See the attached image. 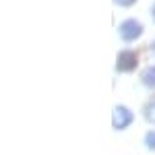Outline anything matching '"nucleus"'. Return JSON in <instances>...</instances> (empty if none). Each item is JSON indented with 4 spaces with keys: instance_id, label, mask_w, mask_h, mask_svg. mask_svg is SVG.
Returning <instances> with one entry per match:
<instances>
[{
    "instance_id": "f03ea898",
    "label": "nucleus",
    "mask_w": 155,
    "mask_h": 155,
    "mask_svg": "<svg viewBox=\"0 0 155 155\" xmlns=\"http://www.w3.org/2000/svg\"><path fill=\"white\" fill-rule=\"evenodd\" d=\"M132 120H134V114H132L126 106H116L114 107V112H112V126H114V130H124V128H128L132 124Z\"/></svg>"
},
{
    "instance_id": "0eeeda50",
    "label": "nucleus",
    "mask_w": 155,
    "mask_h": 155,
    "mask_svg": "<svg viewBox=\"0 0 155 155\" xmlns=\"http://www.w3.org/2000/svg\"><path fill=\"white\" fill-rule=\"evenodd\" d=\"M116 4H120V6H130V4H134L137 0H114Z\"/></svg>"
},
{
    "instance_id": "20e7f679",
    "label": "nucleus",
    "mask_w": 155,
    "mask_h": 155,
    "mask_svg": "<svg viewBox=\"0 0 155 155\" xmlns=\"http://www.w3.org/2000/svg\"><path fill=\"white\" fill-rule=\"evenodd\" d=\"M141 83L147 89H155V64L143 68V72H141Z\"/></svg>"
},
{
    "instance_id": "7ed1b4c3",
    "label": "nucleus",
    "mask_w": 155,
    "mask_h": 155,
    "mask_svg": "<svg viewBox=\"0 0 155 155\" xmlns=\"http://www.w3.org/2000/svg\"><path fill=\"white\" fill-rule=\"evenodd\" d=\"M137 62H139V56L137 52L132 50H122L116 58V71L118 72H130L137 68Z\"/></svg>"
},
{
    "instance_id": "39448f33",
    "label": "nucleus",
    "mask_w": 155,
    "mask_h": 155,
    "mask_svg": "<svg viewBox=\"0 0 155 155\" xmlns=\"http://www.w3.org/2000/svg\"><path fill=\"white\" fill-rule=\"evenodd\" d=\"M143 116H145V120H147L149 124H155V99L149 101V104L143 107Z\"/></svg>"
},
{
    "instance_id": "1a4fd4ad",
    "label": "nucleus",
    "mask_w": 155,
    "mask_h": 155,
    "mask_svg": "<svg viewBox=\"0 0 155 155\" xmlns=\"http://www.w3.org/2000/svg\"><path fill=\"white\" fill-rule=\"evenodd\" d=\"M151 17H153V21H155V4L151 6Z\"/></svg>"
},
{
    "instance_id": "423d86ee",
    "label": "nucleus",
    "mask_w": 155,
    "mask_h": 155,
    "mask_svg": "<svg viewBox=\"0 0 155 155\" xmlns=\"http://www.w3.org/2000/svg\"><path fill=\"white\" fill-rule=\"evenodd\" d=\"M145 147L149 149V151H155V130H149L147 134H145Z\"/></svg>"
},
{
    "instance_id": "6e6552de",
    "label": "nucleus",
    "mask_w": 155,
    "mask_h": 155,
    "mask_svg": "<svg viewBox=\"0 0 155 155\" xmlns=\"http://www.w3.org/2000/svg\"><path fill=\"white\" fill-rule=\"evenodd\" d=\"M149 50H151V54L155 56V37H153V41H151V46H149Z\"/></svg>"
},
{
    "instance_id": "f257e3e1",
    "label": "nucleus",
    "mask_w": 155,
    "mask_h": 155,
    "mask_svg": "<svg viewBox=\"0 0 155 155\" xmlns=\"http://www.w3.org/2000/svg\"><path fill=\"white\" fill-rule=\"evenodd\" d=\"M118 35L124 41H134L143 35V23L137 21V19H126L118 25Z\"/></svg>"
}]
</instances>
